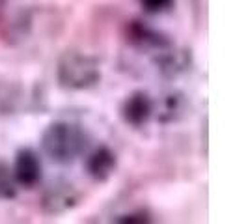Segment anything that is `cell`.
Returning a JSON list of instances; mask_svg holds the SVG:
<instances>
[{
  "instance_id": "5",
  "label": "cell",
  "mask_w": 248,
  "mask_h": 224,
  "mask_svg": "<svg viewBox=\"0 0 248 224\" xmlns=\"http://www.w3.org/2000/svg\"><path fill=\"white\" fill-rule=\"evenodd\" d=\"M153 112H155V103L151 99V96L144 90H135L133 94H129L120 109L124 124L133 129L144 127L151 120Z\"/></svg>"
},
{
  "instance_id": "3",
  "label": "cell",
  "mask_w": 248,
  "mask_h": 224,
  "mask_svg": "<svg viewBox=\"0 0 248 224\" xmlns=\"http://www.w3.org/2000/svg\"><path fill=\"white\" fill-rule=\"evenodd\" d=\"M127 41L135 49L151 54V58L174 45V41L170 37L164 36L162 32L149 26L144 21H131L127 25Z\"/></svg>"
},
{
  "instance_id": "6",
  "label": "cell",
  "mask_w": 248,
  "mask_h": 224,
  "mask_svg": "<svg viewBox=\"0 0 248 224\" xmlns=\"http://www.w3.org/2000/svg\"><path fill=\"white\" fill-rule=\"evenodd\" d=\"M13 176L17 179V185L25 187V189H34L39 185L41 177H43V164L41 157L36 149L32 148H21L15 153V161H13Z\"/></svg>"
},
{
  "instance_id": "1",
  "label": "cell",
  "mask_w": 248,
  "mask_h": 224,
  "mask_svg": "<svg viewBox=\"0 0 248 224\" xmlns=\"http://www.w3.org/2000/svg\"><path fill=\"white\" fill-rule=\"evenodd\" d=\"M41 151L56 164H71L88 149V135L73 122H52L41 135Z\"/></svg>"
},
{
  "instance_id": "9",
  "label": "cell",
  "mask_w": 248,
  "mask_h": 224,
  "mask_svg": "<svg viewBox=\"0 0 248 224\" xmlns=\"http://www.w3.org/2000/svg\"><path fill=\"white\" fill-rule=\"evenodd\" d=\"M183 111H185V99H183L181 94L174 92V94L166 96L164 105H162V111H161V114H159V120H161L162 124L177 122V120L181 118Z\"/></svg>"
},
{
  "instance_id": "10",
  "label": "cell",
  "mask_w": 248,
  "mask_h": 224,
  "mask_svg": "<svg viewBox=\"0 0 248 224\" xmlns=\"http://www.w3.org/2000/svg\"><path fill=\"white\" fill-rule=\"evenodd\" d=\"M19 194V185L13 176V168L6 161H0V200H13Z\"/></svg>"
},
{
  "instance_id": "8",
  "label": "cell",
  "mask_w": 248,
  "mask_h": 224,
  "mask_svg": "<svg viewBox=\"0 0 248 224\" xmlns=\"http://www.w3.org/2000/svg\"><path fill=\"white\" fill-rule=\"evenodd\" d=\"M153 64L157 65V69L166 77H175V75L183 73L190 65V50L177 49L175 45L162 50L161 54L153 56Z\"/></svg>"
},
{
  "instance_id": "2",
  "label": "cell",
  "mask_w": 248,
  "mask_h": 224,
  "mask_svg": "<svg viewBox=\"0 0 248 224\" xmlns=\"http://www.w3.org/2000/svg\"><path fill=\"white\" fill-rule=\"evenodd\" d=\"M101 80L99 62L80 50H65L56 64V82L69 92H82L97 86Z\"/></svg>"
},
{
  "instance_id": "12",
  "label": "cell",
  "mask_w": 248,
  "mask_h": 224,
  "mask_svg": "<svg viewBox=\"0 0 248 224\" xmlns=\"http://www.w3.org/2000/svg\"><path fill=\"white\" fill-rule=\"evenodd\" d=\"M112 221L114 223H124V224H146V223H151V217L146 211H133V213H125V215H118Z\"/></svg>"
},
{
  "instance_id": "11",
  "label": "cell",
  "mask_w": 248,
  "mask_h": 224,
  "mask_svg": "<svg viewBox=\"0 0 248 224\" xmlns=\"http://www.w3.org/2000/svg\"><path fill=\"white\" fill-rule=\"evenodd\" d=\"M142 12L148 15H162L170 13L175 8V0H138Z\"/></svg>"
},
{
  "instance_id": "4",
  "label": "cell",
  "mask_w": 248,
  "mask_h": 224,
  "mask_svg": "<svg viewBox=\"0 0 248 224\" xmlns=\"http://www.w3.org/2000/svg\"><path fill=\"white\" fill-rule=\"evenodd\" d=\"M78 200H80V194L73 183L65 179H56L45 187L39 204L47 215H63L69 209L77 208Z\"/></svg>"
},
{
  "instance_id": "7",
  "label": "cell",
  "mask_w": 248,
  "mask_h": 224,
  "mask_svg": "<svg viewBox=\"0 0 248 224\" xmlns=\"http://www.w3.org/2000/svg\"><path fill=\"white\" fill-rule=\"evenodd\" d=\"M116 166H118V157L105 144H101V146L92 149L86 155V161H84L86 174L93 181H97V183H103V181L110 179V176L116 172Z\"/></svg>"
}]
</instances>
